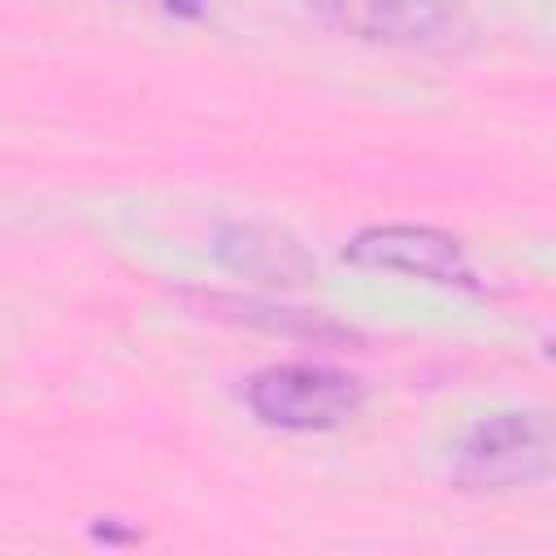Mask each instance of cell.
<instances>
[{"mask_svg": "<svg viewBox=\"0 0 556 556\" xmlns=\"http://www.w3.org/2000/svg\"><path fill=\"white\" fill-rule=\"evenodd\" d=\"M213 256L243 274V278H256L265 287H300L308 278H317V261L313 252L278 230V226H265V222H226L217 226L213 235Z\"/></svg>", "mask_w": 556, "mask_h": 556, "instance_id": "5b68a950", "label": "cell"}, {"mask_svg": "<svg viewBox=\"0 0 556 556\" xmlns=\"http://www.w3.org/2000/svg\"><path fill=\"white\" fill-rule=\"evenodd\" d=\"M243 400L252 417L274 430L313 434V430L348 426L365 404V382L334 365L291 361V365H269L252 374Z\"/></svg>", "mask_w": 556, "mask_h": 556, "instance_id": "7a4b0ae2", "label": "cell"}, {"mask_svg": "<svg viewBox=\"0 0 556 556\" xmlns=\"http://www.w3.org/2000/svg\"><path fill=\"white\" fill-rule=\"evenodd\" d=\"M552 456L556 434L543 408H495L456 434L447 478L469 495H500L543 482L552 473Z\"/></svg>", "mask_w": 556, "mask_h": 556, "instance_id": "6da1fadb", "label": "cell"}, {"mask_svg": "<svg viewBox=\"0 0 556 556\" xmlns=\"http://www.w3.org/2000/svg\"><path fill=\"white\" fill-rule=\"evenodd\" d=\"M161 4H165V13H174L182 22H191V17H200L208 9V0H161Z\"/></svg>", "mask_w": 556, "mask_h": 556, "instance_id": "52a82bcc", "label": "cell"}, {"mask_svg": "<svg viewBox=\"0 0 556 556\" xmlns=\"http://www.w3.org/2000/svg\"><path fill=\"white\" fill-rule=\"evenodd\" d=\"M308 13L365 43L387 48H421L452 35L469 9V0H304Z\"/></svg>", "mask_w": 556, "mask_h": 556, "instance_id": "277c9868", "label": "cell"}, {"mask_svg": "<svg viewBox=\"0 0 556 556\" xmlns=\"http://www.w3.org/2000/svg\"><path fill=\"white\" fill-rule=\"evenodd\" d=\"M200 304H204L213 317L248 321V326H261V330H274V334H304V339H313V343H321V339H352V330L326 321L321 313H308V308H282V304H274V300H256V295L208 291V295H200Z\"/></svg>", "mask_w": 556, "mask_h": 556, "instance_id": "8992f818", "label": "cell"}, {"mask_svg": "<svg viewBox=\"0 0 556 556\" xmlns=\"http://www.w3.org/2000/svg\"><path fill=\"white\" fill-rule=\"evenodd\" d=\"M348 265L361 269H391V274H408L434 287H452V291H482L478 269L469 265V252L456 235L439 230V226H413V222H387V226H365L348 239L343 248Z\"/></svg>", "mask_w": 556, "mask_h": 556, "instance_id": "3957f363", "label": "cell"}]
</instances>
